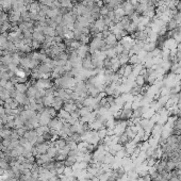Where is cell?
Returning <instances> with one entry per match:
<instances>
[{
  "instance_id": "obj_1",
  "label": "cell",
  "mask_w": 181,
  "mask_h": 181,
  "mask_svg": "<svg viewBox=\"0 0 181 181\" xmlns=\"http://www.w3.org/2000/svg\"><path fill=\"white\" fill-rule=\"evenodd\" d=\"M81 67L82 69L86 70V72H93V70H95V66H94L93 59H92V54L90 53H88L86 57H84L82 59Z\"/></svg>"
},
{
  "instance_id": "obj_2",
  "label": "cell",
  "mask_w": 181,
  "mask_h": 181,
  "mask_svg": "<svg viewBox=\"0 0 181 181\" xmlns=\"http://www.w3.org/2000/svg\"><path fill=\"white\" fill-rule=\"evenodd\" d=\"M35 85L39 88H42V90H48V88L53 86V82L51 81V79L50 78L39 79V80H36Z\"/></svg>"
},
{
  "instance_id": "obj_3",
  "label": "cell",
  "mask_w": 181,
  "mask_h": 181,
  "mask_svg": "<svg viewBox=\"0 0 181 181\" xmlns=\"http://www.w3.org/2000/svg\"><path fill=\"white\" fill-rule=\"evenodd\" d=\"M37 136L39 135H37V133H36L35 129H33V130H27L26 133H25L24 138L27 140L28 142H30L31 144L34 146V145L36 144V139H37Z\"/></svg>"
},
{
  "instance_id": "obj_4",
  "label": "cell",
  "mask_w": 181,
  "mask_h": 181,
  "mask_svg": "<svg viewBox=\"0 0 181 181\" xmlns=\"http://www.w3.org/2000/svg\"><path fill=\"white\" fill-rule=\"evenodd\" d=\"M8 18H9V21L11 24H18V21H20L21 13L19 11L12 10L11 12L8 13Z\"/></svg>"
},
{
  "instance_id": "obj_5",
  "label": "cell",
  "mask_w": 181,
  "mask_h": 181,
  "mask_svg": "<svg viewBox=\"0 0 181 181\" xmlns=\"http://www.w3.org/2000/svg\"><path fill=\"white\" fill-rule=\"evenodd\" d=\"M63 121H61L60 118L58 117H54L52 118L51 121H50V123H49L48 127L50 128V130H55V131H60L61 129H62V126H63Z\"/></svg>"
},
{
  "instance_id": "obj_6",
  "label": "cell",
  "mask_w": 181,
  "mask_h": 181,
  "mask_svg": "<svg viewBox=\"0 0 181 181\" xmlns=\"http://www.w3.org/2000/svg\"><path fill=\"white\" fill-rule=\"evenodd\" d=\"M121 8L124 9L126 16L132 15L133 13L135 12V11H134V6H132V3L130 2V1H125V2L121 4Z\"/></svg>"
},
{
  "instance_id": "obj_7",
  "label": "cell",
  "mask_w": 181,
  "mask_h": 181,
  "mask_svg": "<svg viewBox=\"0 0 181 181\" xmlns=\"http://www.w3.org/2000/svg\"><path fill=\"white\" fill-rule=\"evenodd\" d=\"M32 39L33 41H36V42H39V43H44L45 42V39H46V35L44 34L43 31H39V30H34L33 33H32Z\"/></svg>"
},
{
  "instance_id": "obj_8",
  "label": "cell",
  "mask_w": 181,
  "mask_h": 181,
  "mask_svg": "<svg viewBox=\"0 0 181 181\" xmlns=\"http://www.w3.org/2000/svg\"><path fill=\"white\" fill-rule=\"evenodd\" d=\"M105 42H106L107 45L111 46V47H115V46L118 44V39H116V36L111 32V33L109 34L106 39H105Z\"/></svg>"
},
{
  "instance_id": "obj_9",
  "label": "cell",
  "mask_w": 181,
  "mask_h": 181,
  "mask_svg": "<svg viewBox=\"0 0 181 181\" xmlns=\"http://www.w3.org/2000/svg\"><path fill=\"white\" fill-rule=\"evenodd\" d=\"M63 109L65 110V111L69 112V113H72V112L76 111L78 108V106L76 105L75 101H72V100H69V101H66V102H64L63 105Z\"/></svg>"
},
{
  "instance_id": "obj_10",
  "label": "cell",
  "mask_w": 181,
  "mask_h": 181,
  "mask_svg": "<svg viewBox=\"0 0 181 181\" xmlns=\"http://www.w3.org/2000/svg\"><path fill=\"white\" fill-rule=\"evenodd\" d=\"M58 117L60 118V119L63 121V123H67V121H69V118L72 117V116H70L69 112L65 111L64 109H61L60 111L58 112Z\"/></svg>"
},
{
  "instance_id": "obj_11",
  "label": "cell",
  "mask_w": 181,
  "mask_h": 181,
  "mask_svg": "<svg viewBox=\"0 0 181 181\" xmlns=\"http://www.w3.org/2000/svg\"><path fill=\"white\" fill-rule=\"evenodd\" d=\"M28 11L31 13H39L41 11V3L39 1H33L28 4Z\"/></svg>"
},
{
  "instance_id": "obj_12",
  "label": "cell",
  "mask_w": 181,
  "mask_h": 181,
  "mask_svg": "<svg viewBox=\"0 0 181 181\" xmlns=\"http://www.w3.org/2000/svg\"><path fill=\"white\" fill-rule=\"evenodd\" d=\"M63 105H64V101L62 99H61L60 97L58 96H54L53 98V102H52V106L55 110H57L58 112L60 111L61 109H63Z\"/></svg>"
},
{
  "instance_id": "obj_13",
  "label": "cell",
  "mask_w": 181,
  "mask_h": 181,
  "mask_svg": "<svg viewBox=\"0 0 181 181\" xmlns=\"http://www.w3.org/2000/svg\"><path fill=\"white\" fill-rule=\"evenodd\" d=\"M88 53H90V52H88V45H82L81 47L77 50V54H78V57L81 58V59H83L84 57H86Z\"/></svg>"
},
{
  "instance_id": "obj_14",
  "label": "cell",
  "mask_w": 181,
  "mask_h": 181,
  "mask_svg": "<svg viewBox=\"0 0 181 181\" xmlns=\"http://www.w3.org/2000/svg\"><path fill=\"white\" fill-rule=\"evenodd\" d=\"M43 32L46 36H51V37H54L57 36V32H55V29L54 28L49 27V26H45L44 29H43Z\"/></svg>"
},
{
  "instance_id": "obj_15",
  "label": "cell",
  "mask_w": 181,
  "mask_h": 181,
  "mask_svg": "<svg viewBox=\"0 0 181 181\" xmlns=\"http://www.w3.org/2000/svg\"><path fill=\"white\" fill-rule=\"evenodd\" d=\"M76 163H77V158L74 157H67L65 160H64V165L66 167H74Z\"/></svg>"
},
{
  "instance_id": "obj_16",
  "label": "cell",
  "mask_w": 181,
  "mask_h": 181,
  "mask_svg": "<svg viewBox=\"0 0 181 181\" xmlns=\"http://www.w3.org/2000/svg\"><path fill=\"white\" fill-rule=\"evenodd\" d=\"M10 97H11V95H10L9 90H6V88H3V86L0 85V98L4 101V100H6L8 98H10Z\"/></svg>"
},
{
  "instance_id": "obj_17",
  "label": "cell",
  "mask_w": 181,
  "mask_h": 181,
  "mask_svg": "<svg viewBox=\"0 0 181 181\" xmlns=\"http://www.w3.org/2000/svg\"><path fill=\"white\" fill-rule=\"evenodd\" d=\"M15 88L18 93L26 94V92H27V90H28V84L27 83H16Z\"/></svg>"
},
{
  "instance_id": "obj_18",
  "label": "cell",
  "mask_w": 181,
  "mask_h": 181,
  "mask_svg": "<svg viewBox=\"0 0 181 181\" xmlns=\"http://www.w3.org/2000/svg\"><path fill=\"white\" fill-rule=\"evenodd\" d=\"M49 130H50V128H49L48 126H39L35 128V131H36V133H37V135H43L44 133L48 132Z\"/></svg>"
},
{
  "instance_id": "obj_19",
  "label": "cell",
  "mask_w": 181,
  "mask_h": 181,
  "mask_svg": "<svg viewBox=\"0 0 181 181\" xmlns=\"http://www.w3.org/2000/svg\"><path fill=\"white\" fill-rule=\"evenodd\" d=\"M11 28H12V25L10 21H4L2 24V26L0 27V30H1V33H6L8 31L11 30Z\"/></svg>"
},
{
  "instance_id": "obj_20",
  "label": "cell",
  "mask_w": 181,
  "mask_h": 181,
  "mask_svg": "<svg viewBox=\"0 0 181 181\" xmlns=\"http://www.w3.org/2000/svg\"><path fill=\"white\" fill-rule=\"evenodd\" d=\"M45 111L48 113V115L51 117V119L58 116V111L53 108V107H48V108H45Z\"/></svg>"
},
{
  "instance_id": "obj_21",
  "label": "cell",
  "mask_w": 181,
  "mask_h": 181,
  "mask_svg": "<svg viewBox=\"0 0 181 181\" xmlns=\"http://www.w3.org/2000/svg\"><path fill=\"white\" fill-rule=\"evenodd\" d=\"M30 46L32 50H39V49H41V47H42V43L36 42V41H32Z\"/></svg>"
},
{
  "instance_id": "obj_22",
  "label": "cell",
  "mask_w": 181,
  "mask_h": 181,
  "mask_svg": "<svg viewBox=\"0 0 181 181\" xmlns=\"http://www.w3.org/2000/svg\"><path fill=\"white\" fill-rule=\"evenodd\" d=\"M16 132H17V134L19 135V138H21V136L25 135V133H26V131H27V129L25 128V127H22V128H19V129H15Z\"/></svg>"
},
{
  "instance_id": "obj_23",
  "label": "cell",
  "mask_w": 181,
  "mask_h": 181,
  "mask_svg": "<svg viewBox=\"0 0 181 181\" xmlns=\"http://www.w3.org/2000/svg\"><path fill=\"white\" fill-rule=\"evenodd\" d=\"M11 142H12V140L11 139H3L2 140V145L4 148H8L10 146V144H11Z\"/></svg>"
},
{
  "instance_id": "obj_24",
  "label": "cell",
  "mask_w": 181,
  "mask_h": 181,
  "mask_svg": "<svg viewBox=\"0 0 181 181\" xmlns=\"http://www.w3.org/2000/svg\"><path fill=\"white\" fill-rule=\"evenodd\" d=\"M178 50H180V51H181V43L178 45Z\"/></svg>"
},
{
  "instance_id": "obj_25",
  "label": "cell",
  "mask_w": 181,
  "mask_h": 181,
  "mask_svg": "<svg viewBox=\"0 0 181 181\" xmlns=\"http://www.w3.org/2000/svg\"><path fill=\"white\" fill-rule=\"evenodd\" d=\"M0 81H1V76H0Z\"/></svg>"
}]
</instances>
